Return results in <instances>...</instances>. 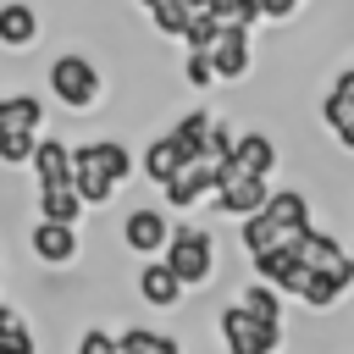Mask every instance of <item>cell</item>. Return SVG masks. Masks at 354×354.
<instances>
[{
    "instance_id": "obj_1",
    "label": "cell",
    "mask_w": 354,
    "mask_h": 354,
    "mask_svg": "<svg viewBox=\"0 0 354 354\" xmlns=\"http://www.w3.org/2000/svg\"><path fill=\"white\" fill-rule=\"evenodd\" d=\"M133 177V149L122 138H88V144H72V188L77 199L94 210L105 205L122 183Z\"/></svg>"
},
{
    "instance_id": "obj_2",
    "label": "cell",
    "mask_w": 354,
    "mask_h": 354,
    "mask_svg": "<svg viewBox=\"0 0 354 354\" xmlns=\"http://www.w3.org/2000/svg\"><path fill=\"white\" fill-rule=\"evenodd\" d=\"M304 227H310V199L299 188H271L266 205L254 216H243V249H249V260L254 254H271V249L293 243Z\"/></svg>"
},
{
    "instance_id": "obj_3",
    "label": "cell",
    "mask_w": 354,
    "mask_h": 354,
    "mask_svg": "<svg viewBox=\"0 0 354 354\" xmlns=\"http://www.w3.org/2000/svg\"><path fill=\"white\" fill-rule=\"evenodd\" d=\"M39 138H44V100L0 94V166H28Z\"/></svg>"
},
{
    "instance_id": "obj_4",
    "label": "cell",
    "mask_w": 354,
    "mask_h": 354,
    "mask_svg": "<svg viewBox=\"0 0 354 354\" xmlns=\"http://www.w3.org/2000/svg\"><path fill=\"white\" fill-rule=\"evenodd\" d=\"M44 83H50V100L66 105V111H94V105L105 100V72H100L94 55H83V50H61V55L50 61Z\"/></svg>"
},
{
    "instance_id": "obj_5",
    "label": "cell",
    "mask_w": 354,
    "mask_h": 354,
    "mask_svg": "<svg viewBox=\"0 0 354 354\" xmlns=\"http://www.w3.org/2000/svg\"><path fill=\"white\" fill-rule=\"evenodd\" d=\"M160 260L171 266V277H177L183 288H205V282L216 277V243H210L205 227H171Z\"/></svg>"
},
{
    "instance_id": "obj_6",
    "label": "cell",
    "mask_w": 354,
    "mask_h": 354,
    "mask_svg": "<svg viewBox=\"0 0 354 354\" xmlns=\"http://www.w3.org/2000/svg\"><path fill=\"white\" fill-rule=\"evenodd\" d=\"M221 343H227V354H277L282 348V321H260L254 310L227 304L221 310Z\"/></svg>"
},
{
    "instance_id": "obj_7",
    "label": "cell",
    "mask_w": 354,
    "mask_h": 354,
    "mask_svg": "<svg viewBox=\"0 0 354 354\" xmlns=\"http://www.w3.org/2000/svg\"><path fill=\"white\" fill-rule=\"evenodd\" d=\"M221 171H227V160H216V155H199V160H188L160 194H166V205H177V210H188V205H199V199H210L216 194V183H221Z\"/></svg>"
},
{
    "instance_id": "obj_8",
    "label": "cell",
    "mask_w": 354,
    "mask_h": 354,
    "mask_svg": "<svg viewBox=\"0 0 354 354\" xmlns=\"http://www.w3.org/2000/svg\"><path fill=\"white\" fill-rule=\"evenodd\" d=\"M205 55H210V66H216V83H238V77H249V61H254L249 28L221 22V33H216V44H210Z\"/></svg>"
},
{
    "instance_id": "obj_9",
    "label": "cell",
    "mask_w": 354,
    "mask_h": 354,
    "mask_svg": "<svg viewBox=\"0 0 354 354\" xmlns=\"http://www.w3.org/2000/svg\"><path fill=\"white\" fill-rule=\"evenodd\" d=\"M266 194H271V188H266V177H243V171H232V166H227L210 199H216V210H221V216H238V221H243V216H254V210L266 205Z\"/></svg>"
},
{
    "instance_id": "obj_10",
    "label": "cell",
    "mask_w": 354,
    "mask_h": 354,
    "mask_svg": "<svg viewBox=\"0 0 354 354\" xmlns=\"http://www.w3.org/2000/svg\"><path fill=\"white\" fill-rule=\"evenodd\" d=\"M166 238H171V221H166V210H155V205H138V210H127V221H122V243H127L133 254L155 260V254L166 249Z\"/></svg>"
},
{
    "instance_id": "obj_11",
    "label": "cell",
    "mask_w": 354,
    "mask_h": 354,
    "mask_svg": "<svg viewBox=\"0 0 354 354\" xmlns=\"http://www.w3.org/2000/svg\"><path fill=\"white\" fill-rule=\"evenodd\" d=\"M28 249H33V260H39V266H72L83 243H77V227H61V221H33Z\"/></svg>"
},
{
    "instance_id": "obj_12",
    "label": "cell",
    "mask_w": 354,
    "mask_h": 354,
    "mask_svg": "<svg viewBox=\"0 0 354 354\" xmlns=\"http://www.w3.org/2000/svg\"><path fill=\"white\" fill-rule=\"evenodd\" d=\"M254 271H260V282L266 288H277V293H304V282H310V271L299 266V254H293V243H282V249H271V254H254Z\"/></svg>"
},
{
    "instance_id": "obj_13",
    "label": "cell",
    "mask_w": 354,
    "mask_h": 354,
    "mask_svg": "<svg viewBox=\"0 0 354 354\" xmlns=\"http://www.w3.org/2000/svg\"><path fill=\"white\" fill-rule=\"evenodd\" d=\"M44 33V17L33 0H0V50H28Z\"/></svg>"
},
{
    "instance_id": "obj_14",
    "label": "cell",
    "mask_w": 354,
    "mask_h": 354,
    "mask_svg": "<svg viewBox=\"0 0 354 354\" xmlns=\"http://www.w3.org/2000/svg\"><path fill=\"white\" fill-rule=\"evenodd\" d=\"M28 171H33V188H61V183H72V144H61V138H39V149H33V160H28Z\"/></svg>"
},
{
    "instance_id": "obj_15",
    "label": "cell",
    "mask_w": 354,
    "mask_h": 354,
    "mask_svg": "<svg viewBox=\"0 0 354 354\" xmlns=\"http://www.w3.org/2000/svg\"><path fill=\"white\" fill-rule=\"evenodd\" d=\"M183 166H188V155L177 149V138H171V133L149 138V144H144V155H138V171H144V177H149L155 188H166V183H171V177H177Z\"/></svg>"
},
{
    "instance_id": "obj_16",
    "label": "cell",
    "mask_w": 354,
    "mask_h": 354,
    "mask_svg": "<svg viewBox=\"0 0 354 354\" xmlns=\"http://www.w3.org/2000/svg\"><path fill=\"white\" fill-rule=\"evenodd\" d=\"M293 254H299L304 271H337V266H348L343 243H337L332 232H315V227H304V232L293 238Z\"/></svg>"
},
{
    "instance_id": "obj_17",
    "label": "cell",
    "mask_w": 354,
    "mask_h": 354,
    "mask_svg": "<svg viewBox=\"0 0 354 354\" xmlns=\"http://www.w3.org/2000/svg\"><path fill=\"white\" fill-rule=\"evenodd\" d=\"M232 171H243V177H271V166H277V144L266 138V133H243V138H232V160H227Z\"/></svg>"
},
{
    "instance_id": "obj_18",
    "label": "cell",
    "mask_w": 354,
    "mask_h": 354,
    "mask_svg": "<svg viewBox=\"0 0 354 354\" xmlns=\"http://www.w3.org/2000/svg\"><path fill=\"white\" fill-rule=\"evenodd\" d=\"M321 116H326V127L337 133V144L354 133V66L348 72H337V83L326 88V100H321Z\"/></svg>"
},
{
    "instance_id": "obj_19",
    "label": "cell",
    "mask_w": 354,
    "mask_h": 354,
    "mask_svg": "<svg viewBox=\"0 0 354 354\" xmlns=\"http://www.w3.org/2000/svg\"><path fill=\"white\" fill-rule=\"evenodd\" d=\"M138 299H144L149 310H171V304L183 299V282L171 277V266H166V260H149V266L138 271Z\"/></svg>"
},
{
    "instance_id": "obj_20",
    "label": "cell",
    "mask_w": 354,
    "mask_h": 354,
    "mask_svg": "<svg viewBox=\"0 0 354 354\" xmlns=\"http://www.w3.org/2000/svg\"><path fill=\"white\" fill-rule=\"evenodd\" d=\"M348 282H354V260H348V266H337V271H310V282H304V293H299V299H304L310 310H332V304L348 293Z\"/></svg>"
},
{
    "instance_id": "obj_21",
    "label": "cell",
    "mask_w": 354,
    "mask_h": 354,
    "mask_svg": "<svg viewBox=\"0 0 354 354\" xmlns=\"http://www.w3.org/2000/svg\"><path fill=\"white\" fill-rule=\"evenodd\" d=\"M39 194V221H61V227H77L83 221V199H77V188L72 183H61V188H33Z\"/></svg>"
},
{
    "instance_id": "obj_22",
    "label": "cell",
    "mask_w": 354,
    "mask_h": 354,
    "mask_svg": "<svg viewBox=\"0 0 354 354\" xmlns=\"http://www.w3.org/2000/svg\"><path fill=\"white\" fill-rule=\"evenodd\" d=\"M210 127H216V116H210V111H183V116L171 122V138H177V149H183L188 160H199V155H205Z\"/></svg>"
},
{
    "instance_id": "obj_23",
    "label": "cell",
    "mask_w": 354,
    "mask_h": 354,
    "mask_svg": "<svg viewBox=\"0 0 354 354\" xmlns=\"http://www.w3.org/2000/svg\"><path fill=\"white\" fill-rule=\"evenodd\" d=\"M116 354H183V348H177V337H160L149 326H127L116 337Z\"/></svg>"
},
{
    "instance_id": "obj_24",
    "label": "cell",
    "mask_w": 354,
    "mask_h": 354,
    "mask_svg": "<svg viewBox=\"0 0 354 354\" xmlns=\"http://www.w3.org/2000/svg\"><path fill=\"white\" fill-rule=\"evenodd\" d=\"M149 22H155L160 39H183L188 22H194V11H188V0H160V6H149Z\"/></svg>"
},
{
    "instance_id": "obj_25",
    "label": "cell",
    "mask_w": 354,
    "mask_h": 354,
    "mask_svg": "<svg viewBox=\"0 0 354 354\" xmlns=\"http://www.w3.org/2000/svg\"><path fill=\"white\" fill-rule=\"evenodd\" d=\"M238 304H243V310H254L260 321H282V299H277V288H266V282H249Z\"/></svg>"
},
{
    "instance_id": "obj_26",
    "label": "cell",
    "mask_w": 354,
    "mask_h": 354,
    "mask_svg": "<svg viewBox=\"0 0 354 354\" xmlns=\"http://www.w3.org/2000/svg\"><path fill=\"white\" fill-rule=\"evenodd\" d=\"M216 33H221V22H216L210 11H194V22H188L183 44H188V50H210V44H216Z\"/></svg>"
},
{
    "instance_id": "obj_27",
    "label": "cell",
    "mask_w": 354,
    "mask_h": 354,
    "mask_svg": "<svg viewBox=\"0 0 354 354\" xmlns=\"http://www.w3.org/2000/svg\"><path fill=\"white\" fill-rule=\"evenodd\" d=\"M183 77H188L194 88H210V83H216V66H210V55H205V50H188V55H183Z\"/></svg>"
},
{
    "instance_id": "obj_28",
    "label": "cell",
    "mask_w": 354,
    "mask_h": 354,
    "mask_svg": "<svg viewBox=\"0 0 354 354\" xmlns=\"http://www.w3.org/2000/svg\"><path fill=\"white\" fill-rule=\"evenodd\" d=\"M77 354H116V337L100 332V326H88V332L77 337Z\"/></svg>"
},
{
    "instance_id": "obj_29",
    "label": "cell",
    "mask_w": 354,
    "mask_h": 354,
    "mask_svg": "<svg viewBox=\"0 0 354 354\" xmlns=\"http://www.w3.org/2000/svg\"><path fill=\"white\" fill-rule=\"evenodd\" d=\"M0 354H39V343H33V332L22 326V332H11V337L0 343Z\"/></svg>"
},
{
    "instance_id": "obj_30",
    "label": "cell",
    "mask_w": 354,
    "mask_h": 354,
    "mask_svg": "<svg viewBox=\"0 0 354 354\" xmlns=\"http://www.w3.org/2000/svg\"><path fill=\"white\" fill-rule=\"evenodd\" d=\"M299 6H304V0H260V17H271V22H288Z\"/></svg>"
},
{
    "instance_id": "obj_31",
    "label": "cell",
    "mask_w": 354,
    "mask_h": 354,
    "mask_svg": "<svg viewBox=\"0 0 354 354\" xmlns=\"http://www.w3.org/2000/svg\"><path fill=\"white\" fill-rule=\"evenodd\" d=\"M11 332H22V315H17V310H6V304H0V343H6V337H11Z\"/></svg>"
},
{
    "instance_id": "obj_32",
    "label": "cell",
    "mask_w": 354,
    "mask_h": 354,
    "mask_svg": "<svg viewBox=\"0 0 354 354\" xmlns=\"http://www.w3.org/2000/svg\"><path fill=\"white\" fill-rule=\"evenodd\" d=\"M188 11H210V0H188Z\"/></svg>"
},
{
    "instance_id": "obj_33",
    "label": "cell",
    "mask_w": 354,
    "mask_h": 354,
    "mask_svg": "<svg viewBox=\"0 0 354 354\" xmlns=\"http://www.w3.org/2000/svg\"><path fill=\"white\" fill-rule=\"evenodd\" d=\"M133 6H144V11H149V6H160V0H133Z\"/></svg>"
},
{
    "instance_id": "obj_34",
    "label": "cell",
    "mask_w": 354,
    "mask_h": 354,
    "mask_svg": "<svg viewBox=\"0 0 354 354\" xmlns=\"http://www.w3.org/2000/svg\"><path fill=\"white\" fill-rule=\"evenodd\" d=\"M343 149H354V133H348V138H343Z\"/></svg>"
}]
</instances>
